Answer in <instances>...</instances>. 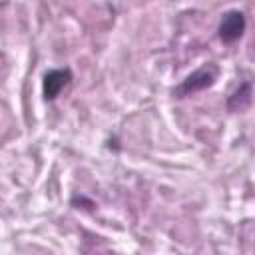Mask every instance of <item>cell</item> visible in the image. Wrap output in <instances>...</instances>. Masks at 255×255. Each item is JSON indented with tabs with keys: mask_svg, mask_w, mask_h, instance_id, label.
Returning <instances> with one entry per match:
<instances>
[{
	"mask_svg": "<svg viewBox=\"0 0 255 255\" xmlns=\"http://www.w3.org/2000/svg\"><path fill=\"white\" fill-rule=\"evenodd\" d=\"M217 76H219V68H217L215 64H203V66H199L195 72H191V74L173 90V96L185 98V96H191V94H195V92H201V90L213 86L215 80H217Z\"/></svg>",
	"mask_w": 255,
	"mask_h": 255,
	"instance_id": "6da1fadb",
	"label": "cell"
},
{
	"mask_svg": "<svg viewBox=\"0 0 255 255\" xmlns=\"http://www.w3.org/2000/svg\"><path fill=\"white\" fill-rule=\"evenodd\" d=\"M72 82V70L70 68H56L44 74L42 80V94L46 100H56L60 92Z\"/></svg>",
	"mask_w": 255,
	"mask_h": 255,
	"instance_id": "3957f363",
	"label": "cell"
},
{
	"mask_svg": "<svg viewBox=\"0 0 255 255\" xmlns=\"http://www.w3.org/2000/svg\"><path fill=\"white\" fill-rule=\"evenodd\" d=\"M217 32H219V40L225 42V44H231V42L239 40L243 36V32H245V16H243V12H239V10L225 12L221 22H219Z\"/></svg>",
	"mask_w": 255,
	"mask_h": 255,
	"instance_id": "7a4b0ae2",
	"label": "cell"
},
{
	"mask_svg": "<svg viewBox=\"0 0 255 255\" xmlns=\"http://www.w3.org/2000/svg\"><path fill=\"white\" fill-rule=\"evenodd\" d=\"M251 104V84L243 82L227 100V108L229 112H241Z\"/></svg>",
	"mask_w": 255,
	"mask_h": 255,
	"instance_id": "277c9868",
	"label": "cell"
}]
</instances>
